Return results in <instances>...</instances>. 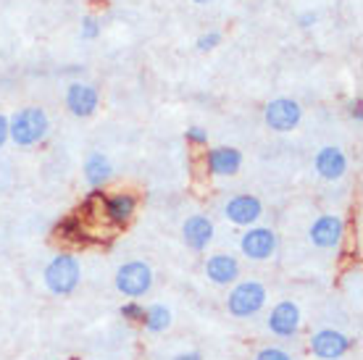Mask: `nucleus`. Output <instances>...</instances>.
Returning a JSON list of instances; mask_svg holds the SVG:
<instances>
[{
	"label": "nucleus",
	"instance_id": "nucleus-1",
	"mask_svg": "<svg viewBox=\"0 0 363 360\" xmlns=\"http://www.w3.org/2000/svg\"><path fill=\"white\" fill-rule=\"evenodd\" d=\"M48 135V116L43 108H21L9 121V137L16 145H35Z\"/></svg>",
	"mask_w": 363,
	"mask_h": 360
},
{
	"label": "nucleus",
	"instance_id": "nucleus-2",
	"mask_svg": "<svg viewBox=\"0 0 363 360\" xmlns=\"http://www.w3.org/2000/svg\"><path fill=\"white\" fill-rule=\"evenodd\" d=\"M79 276H82V269H79V261L74 255H55L50 266L45 269V284L53 295H72L77 284H79Z\"/></svg>",
	"mask_w": 363,
	"mask_h": 360
},
{
	"label": "nucleus",
	"instance_id": "nucleus-3",
	"mask_svg": "<svg viewBox=\"0 0 363 360\" xmlns=\"http://www.w3.org/2000/svg\"><path fill=\"white\" fill-rule=\"evenodd\" d=\"M266 303V287L261 281H242L229 292L227 308L229 313L237 318H250L255 315Z\"/></svg>",
	"mask_w": 363,
	"mask_h": 360
},
{
	"label": "nucleus",
	"instance_id": "nucleus-4",
	"mask_svg": "<svg viewBox=\"0 0 363 360\" xmlns=\"http://www.w3.org/2000/svg\"><path fill=\"white\" fill-rule=\"evenodd\" d=\"M153 284V271L150 266L140 261H132V263H124L121 269L116 271V287L121 295H127V298H140V295H145L147 289Z\"/></svg>",
	"mask_w": 363,
	"mask_h": 360
},
{
	"label": "nucleus",
	"instance_id": "nucleus-5",
	"mask_svg": "<svg viewBox=\"0 0 363 360\" xmlns=\"http://www.w3.org/2000/svg\"><path fill=\"white\" fill-rule=\"evenodd\" d=\"M300 116H303V111L290 98H277L266 106V124L272 126L274 132H292L300 124Z\"/></svg>",
	"mask_w": 363,
	"mask_h": 360
},
{
	"label": "nucleus",
	"instance_id": "nucleus-6",
	"mask_svg": "<svg viewBox=\"0 0 363 360\" xmlns=\"http://www.w3.org/2000/svg\"><path fill=\"white\" fill-rule=\"evenodd\" d=\"M240 247H242V255H247L250 261H266L277 250V235H274L272 229L255 226V229H247L245 235H242Z\"/></svg>",
	"mask_w": 363,
	"mask_h": 360
},
{
	"label": "nucleus",
	"instance_id": "nucleus-7",
	"mask_svg": "<svg viewBox=\"0 0 363 360\" xmlns=\"http://www.w3.org/2000/svg\"><path fill=\"white\" fill-rule=\"evenodd\" d=\"M347 347H350V339H347L345 334L335 332V329H324V332H318L311 337V350L321 360L342 358L347 352Z\"/></svg>",
	"mask_w": 363,
	"mask_h": 360
},
{
	"label": "nucleus",
	"instance_id": "nucleus-8",
	"mask_svg": "<svg viewBox=\"0 0 363 360\" xmlns=\"http://www.w3.org/2000/svg\"><path fill=\"white\" fill-rule=\"evenodd\" d=\"M264 213V208H261V200L253 198V195H237L227 203L224 208V216L237 226H250L255 224L258 218Z\"/></svg>",
	"mask_w": 363,
	"mask_h": 360
},
{
	"label": "nucleus",
	"instance_id": "nucleus-9",
	"mask_svg": "<svg viewBox=\"0 0 363 360\" xmlns=\"http://www.w3.org/2000/svg\"><path fill=\"white\" fill-rule=\"evenodd\" d=\"M345 235V224H342V218L335 216V213H327V216H321L313 221L311 226V242L316 244V247H335L340 240Z\"/></svg>",
	"mask_w": 363,
	"mask_h": 360
},
{
	"label": "nucleus",
	"instance_id": "nucleus-10",
	"mask_svg": "<svg viewBox=\"0 0 363 360\" xmlns=\"http://www.w3.org/2000/svg\"><path fill=\"white\" fill-rule=\"evenodd\" d=\"M269 329H272L274 334H279V337H292V334H298V329H300L298 305L290 303V300L279 303V305L272 310V315H269Z\"/></svg>",
	"mask_w": 363,
	"mask_h": 360
},
{
	"label": "nucleus",
	"instance_id": "nucleus-11",
	"mask_svg": "<svg viewBox=\"0 0 363 360\" xmlns=\"http://www.w3.org/2000/svg\"><path fill=\"white\" fill-rule=\"evenodd\" d=\"M66 108L72 111L74 116H92L98 108V90L90 84H72L66 92Z\"/></svg>",
	"mask_w": 363,
	"mask_h": 360
},
{
	"label": "nucleus",
	"instance_id": "nucleus-12",
	"mask_svg": "<svg viewBox=\"0 0 363 360\" xmlns=\"http://www.w3.org/2000/svg\"><path fill=\"white\" fill-rule=\"evenodd\" d=\"M313 166H316L318 176L329 181L340 179L347 171V161L340 147H321L316 153V158H313Z\"/></svg>",
	"mask_w": 363,
	"mask_h": 360
},
{
	"label": "nucleus",
	"instance_id": "nucleus-13",
	"mask_svg": "<svg viewBox=\"0 0 363 360\" xmlns=\"http://www.w3.org/2000/svg\"><path fill=\"white\" fill-rule=\"evenodd\" d=\"M182 237H184L187 247H192V250H206L208 242L213 240V224H211V218L190 216L184 221V226H182Z\"/></svg>",
	"mask_w": 363,
	"mask_h": 360
},
{
	"label": "nucleus",
	"instance_id": "nucleus-14",
	"mask_svg": "<svg viewBox=\"0 0 363 360\" xmlns=\"http://www.w3.org/2000/svg\"><path fill=\"white\" fill-rule=\"evenodd\" d=\"M206 276H208L213 284H232V281L240 276V263L232 258V255H224V252H218V255H211L208 261H206Z\"/></svg>",
	"mask_w": 363,
	"mask_h": 360
},
{
	"label": "nucleus",
	"instance_id": "nucleus-15",
	"mask_svg": "<svg viewBox=\"0 0 363 360\" xmlns=\"http://www.w3.org/2000/svg\"><path fill=\"white\" fill-rule=\"evenodd\" d=\"M242 166V153L235 147H213L208 153V171L216 176H232Z\"/></svg>",
	"mask_w": 363,
	"mask_h": 360
},
{
	"label": "nucleus",
	"instance_id": "nucleus-16",
	"mask_svg": "<svg viewBox=\"0 0 363 360\" xmlns=\"http://www.w3.org/2000/svg\"><path fill=\"white\" fill-rule=\"evenodd\" d=\"M135 206H137V200L132 198V195H127V192L113 195V198L106 200V218L116 226L127 224L129 218H132V213H135Z\"/></svg>",
	"mask_w": 363,
	"mask_h": 360
},
{
	"label": "nucleus",
	"instance_id": "nucleus-17",
	"mask_svg": "<svg viewBox=\"0 0 363 360\" xmlns=\"http://www.w3.org/2000/svg\"><path fill=\"white\" fill-rule=\"evenodd\" d=\"M84 179L90 181L92 187H100L111 179V163L103 153H92L84 163Z\"/></svg>",
	"mask_w": 363,
	"mask_h": 360
},
{
	"label": "nucleus",
	"instance_id": "nucleus-18",
	"mask_svg": "<svg viewBox=\"0 0 363 360\" xmlns=\"http://www.w3.org/2000/svg\"><path fill=\"white\" fill-rule=\"evenodd\" d=\"M145 326L150 332H166L169 326H172V313H169V308L164 305H153L145 310Z\"/></svg>",
	"mask_w": 363,
	"mask_h": 360
},
{
	"label": "nucleus",
	"instance_id": "nucleus-19",
	"mask_svg": "<svg viewBox=\"0 0 363 360\" xmlns=\"http://www.w3.org/2000/svg\"><path fill=\"white\" fill-rule=\"evenodd\" d=\"M100 35V24L95 16H84L82 18V37L84 40H95Z\"/></svg>",
	"mask_w": 363,
	"mask_h": 360
},
{
	"label": "nucleus",
	"instance_id": "nucleus-20",
	"mask_svg": "<svg viewBox=\"0 0 363 360\" xmlns=\"http://www.w3.org/2000/svg\"><path fill=\"white\" fill-rule=\"evenodd\" d=\"M121 315L129 318V321H143L145 310H143V305H137V303H127V305H121Z\"/></svg>",
	"mask_w": 363,
	"mask_h": 360
},
{
	"label": "nucleus",
	"instance_id": "nucleus-21",
	"mask_svg": "<svg viewBox=\"0 0 363 360\" xmlns=\"http://www.w3.org/2000/svg\"><path fill=\"white\" fill-rule=\"evenodd\" d=\"M255 360H292L284 350H277V347H266L255 355Z\"/></svg>",
	"mask_w": 363,
	"mask_h": 360
},
{
	"label": "nucleus",
	"instance_id": "nucleus-22",
	"mask_svg": "<svg viewBox=\"0 0 363 360\" xmlns=\"http://www.w3.org/2000/svg\"><path fill=\"white\" fill-rule=\"evenodd\" d=\"M218 43H221V35H218V32L203 35V37L198 40V50H203V53H206V50H213V47H216Z\"/></svg>",
	"mask_w": 363,
	"mask_h": 360
},
{
	"label": "nucleus",
	"instance_id": "nucleus-23",
	"mask_svg": "<svg viewBox=\"0 0 363 360\" xmlns=\"http://www.w3.org/2000/svg\"><path fill=\"white\" fill-rule=\"evenodd\" d=\"M187 140H190V142H195V145H203L206 140H208V135H206L200 126H192V129H187Z\"/></svg>",
	"mask_w": 363,
	"mask_h": 360
},
{
	"label": "nucleus",
	"instance_id": "nucleus-24",
	"mask_svg": "<svg viewBox=\"0 0 363 360\" xmlns=\"http://www.w3.org/2000/svg\"><path fill=\"white\" fill-rule=\"evenodd\" d=\"M6 140H9V118L0 113V147H3Z\"/></svg>",
	"mask_w": 363,
	"mask_h": 360
},
{
	"label": "nucleus",
	"instance_id": "nucleus-25",
	"mask_svg": "<svg viewBox=\"0 0 363 360\" xmlns=\"http://www.w3.org/2000/svg\"><path fill=\"white\" fill-rule=\"evenodd\" d=\"M174 360H203L200 352H184V355H177Z\"/></svg>",
	"mask_w": 363,
	"mask_h": 360
},
{
	"label": "nucleus",
	"instance_id": "nucleus-26",
	"mask_svg": "<svg viewBox=\"0 0 363 360\" xmlns=\"http://www.w3.org/2000/svg\"><path fill=\"white\" fill-rule=\"evenodd\" d=\"M313 21H316V13H303V16H300V24H303V27H311Z\"/></svg>",
	"mask_w": 363,
	"mask_h": 360
},
{
	"label": "nucleus",
	"instance_id": "nucleus-27",
	"mask_svg": "<svg viewBox=\"0 0 363 360\" xmlns=\"http://www.w3.org/2000/svg\"><path fill=\"white\" fill-rule=\"evenodd\" d=\"M350 113H353L355 118H361V103H353V108H350Z\"/></svg>",
	"mask_w": 363,
	"mask_h": 360
},
{
	"label": "nucleus",
	"instance_id": "nucleus-28",
	"mask_svg": "<svg viewBox=\"0 0 363 360\" xmlns=\"http://www.w3.org/2000/svg\"><path fill=\"white\" fill-rule=\"evenodd\" d=\"M195 3H200V6H206V3H211V0H195Z\"/></svg>",
	"mask_w": 363,
	"mask_h": 360
}]
</instances>
